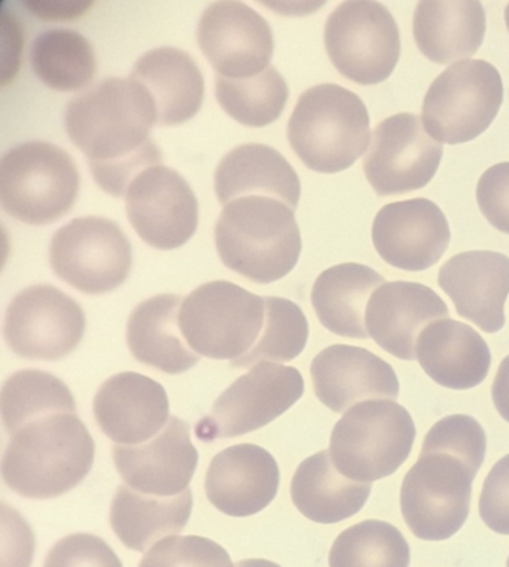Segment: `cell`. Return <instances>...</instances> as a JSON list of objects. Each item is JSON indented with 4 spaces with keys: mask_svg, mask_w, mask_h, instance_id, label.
<instances>
[{
    "mask_svg": "<svg viewBox=\"0 0 509 567\" xmlns=\"http://www.w3.org/2000/svg\"><path fill=\"white\" fill-rule=\"evenodd\" d=\"M155 124L153 99L132 79L103 80L71 99L64 111L69 140L89 158L98 186L114 197H126L141 172L162 165L150 136Z\"/></svg>",
    "mask_w": 509,
    "mask_h": 567,
    "instance_id": "obj_1",
    "label": "cell"
},
{
    "mask_svg": "<svg viewBox=\"0 0 509 567\" xmlns=\"http://www.w3.org/2000/svg\"><path fill=\"white\" fill-rule=\"evenodd\" d=\"M486 451L485 429L469 415H448L427 432L400 488L404 519L416 538L447 540L465 526Z\"/></svg>",
    "mask_w": 509,
    "mask_h": 567,
    "instance_id": "obj_2",
    "label": "cell"
},
{
    "mask_svg": "<svg viewBox=\"0 0 509 567\" xmlns=\"http://www.w3.org/2000/svg\"><path fill=\"white\" fill-rule=\"evenodd\" d=\"M94 441L77 414H51L30 421L8 442L2 478L29 501L63 496L92 471Z\"/></svg>",
    "mask_w": 509,
    "mask_h": 567,
    "instance_id": "obj_3",
    "label": "cell"
},
{
    "mask_svg": "<svg viewBox=\"0 0 509 567\" xmlns=\"http://www.w3.org/2000/svg\"><path fill=\"white\" fill-rule=\"evenodd\" d=\"M215 247L233 272L257 284L279 281L295 269L302 252L295 210L271 197L232 200L215 225Z\"/></svg>",
    "mask_w": 509,
    "mask_h": 567,
    "instance_id": "obj_4",
    "label": "cell"
},
{
    "mask_svg": "<svg viewBox=\"0 0 509 567\" xmlns=\"http://www.w3.org/2000/svg\"><path fill=\"white\" fill-rule=\"evenodd\" d=\"M368 109L338 84L306 90L288 120L287 137L311 171L338 174L355 165L370 141Z\"/></svg>",
    "mask_w": 509,
    "mask_h": 567,
    "instance_id": "obj_5",
    "label": "cell"
},
{
    "mask_svg": "<svg viewBox=\"0 0 509 567\" xmlns=\"http://www.w3.org/2000/svg\"><path fill=\"white\" fill-rule=\"evenodd\" d=\"M80 192V172L63 148L30 141L0 162V204L24 225L45 226L67 216Z\"/></svg>",
    "mask_w": 509,
    "mask_h": 567,
    "instance_id": "obj_6",
    "label": "cell"
},
{
    "mask_svg": "<svg viewBox=\"0 0 509 567\" xmlns=\"http://www.w3.org/2000/svg\"><path fill=\"white\" fill-rule=\"evenodd\" d=\"M416 424L395 401H368L353 406L335 424L330 457L347 478L374 483L398 472L411 454Z\"/></svg>",
    "mask_w": 509,
    "mask_h": 567,
    "instance_id": "obj_7",
    "label": "cell"
},
{
    "mask_svg": "<svg viewBox=\"0 0 509 567\" xmlns=\"http://www.w3.org/2000/svg\"><path fill=\"white\" fill-rule=\"evenodd\" d=\"M265 317V298L233 282L213 281L184 299L180 328L197 354L233 362L256 346Z\"/></svg>",
    "mask_w": 509,
    "mask_h": 567,
    "instance_id": "obj_8",
    "label": "cell"
},
{
    "mask_svg": "<svg viewBox=\"0 0 509 567\" xmlns=\"http://www.w3.org/2000/svg\"><path fill=\"white\" fill-rule=\"evenodd\" d=\"M502 103L503 83L498 69L486 60H464L430 84L421 120L435 141L465 144L491 126Z\"/></svg>",
    "mask_w": 509,
    "mask_h": 567,
    "instance_id": "obj_9",
    "label": "cell"
},
{
    "mask_svg": "<svg viewBox=\"0 0 509 567\" xmlns=\"http://www.w3.org/2000/svg\"><path fill=\"white\" fill-rule=\"evenodd\" d=\"M325 47L345 79L360 85L384 83L400 58L398 23L381 3L344 2L326 21Z\"/></svg>",
    "mask_w": 509,
    "mask_h": 567,
    "instance_id": "obj_10",
    "label": "cell"
},
{
    "mask_svg": "<svg viewBox=\"0 0 509 567\" xmlns=\"http://www.w3.org/2000/svg\"><path fill=\"white\" fill-rule=\"evenodd\" d=\"M132 264L128 236L108 218H75L51 238V269L81 293L105 295L119 289Z\"/></svg>",
    "mask_w": 509,
    "mask_h": 567,
    "instance_id": "obj_11",
    "label": "cell"
},
{
    "mask_svg": "<svg viewBox=\"0 0 509 567\" xmlns=\"http://www.w3.org/2000/svg\"><path fill=\"white\" fill-rule=\"evenodd\" d=\"M304 392V378L296 368L257 364L220 394L194 433L204 442L247 435L291 410Z\"/></svg>",
    "mask_w": 509,
    "mask_h": 567,
    "instance_id": "obj_12",
    "label": "cell"
},
{
    "mask_svg": "<svg viewBox=\"0 0 509 567\" xmlns=\"http://www.w3.org/2000/svg\"><path fill=\"white\" fill-rule=\"evenodd\" d=\"M85 324V313L75 299L39 284L20 291L8 305L3 338L19 358L55 362L80 346Z\"/></svg>",
    "mask_w": 509,
    "mask_h": 567,
    "instance_id": "obj_13",
    "label": "cell"
},
{
    "mask_svg": "<svg viewBox=\"0 0 509 567\" xmlns=\"http://www.w3.org/2000/svg\"><path fill=\"white\" fill-rule=\"evenodd\" d=\"M370 140L364 169L378 196L420 190L441 165L442 144L429 136L418 115L396 114L384 120Z\"/></svg>",
    "mask_w": 509,
    "mask_h": 567,
    "instance_id": "obj_14",
    "label": "cell"
},
{
    "mask_svg": "<svg viewBox=\"0 0 509 567\" xmlns=\"http://www.w3.org/2000/svg\"><path fill=\"white\" fill-rule=\"evenodd\" d=\"M128 218L140 238L155 250L183 247L200 225V204L179 172L151 166L133 179L126 193Z\"/></svg>",
    "mask_w": 509,
    "mask_h": 567,
    "instance_id": "obj_15",
    "label": "cell"
},
{
    "mask_svg": "<svg viewBox=\"0 0 509 567\" xmlns=\"http://www.w3.org/2000/svg\"><path fill=\"white\" fill-rule=\"evenodd\" d=\"M197 44L224 79H250L269 68L274 55L271 25L243 2H215L197 24Z\"/></svg>",
    "mask_w": 509,
    "mask_h": 567,
    "instance_id": "obj_16",
    "label": "cell"
},
{
    "mask_svg": "<svg viewBox=\"0 0 509 567\" xmlns=\"http://www.w3.org/2000/svg\"><path fill=\"white\" fill-rule=\"evenodd\" d=\"M450 240L446 214L429 199L388 204L373 225V243L379 257L408 272H421L437 265Z\"/></svg>",
    "mask_w": 509,
    "mask_h": 567,
    "instance_id": "obj_17",
    "label": "cell"
},
{
    "mask_svg": "<svg viewBox=\"0 0 509 567\" xmlns=\"http://www.w3.org/2000/svg\"><path fill=\"white\" fill-rule=\"evenodd\" d=\"M116 472L142 494L172 497L189 488L200 453L190 441V425L171 416L163 431L140 445L112 446Z\"/></svg>",
    "mask_w": 509,
    "mask_h": 567,
    "instance_id": "obj_18",
    "label": "cell"
},
{
    "mask_svg": "<svg viewBox=\"0 0 509 567\" xmlns=\"http://www.w3.org/2000/svg\"><path fill=\"white\" fill-rule=\"evenodd\" d=\"M314 393L323 405L344 414L368 399L396 401L399 381L386 360L365 348L332 346L311 363Z\"/></svg>",
    "mask_w": 509,
    "mask_h": 567,
    "instance_id": "obj_19",
    "label": "cell"
},
{
    "mask_svg": "<svg viewBox=\"0 0 509 567\" xmlns=\"http://www.w3.org/2000/svg\"><path fill=\"white\" fill-rule=\"evenodd\" d=\"M450 317L446 302L430 287L418 282L383 284L366 308L369 337L388 354L413 362L423 330Z\"/></svg>",
    "mask_w": 509,
    "mask_h": 567,
    "instance_id": "obj_20",
    "label": "cell"
},
{
    "mask_svg": "<svg viewBox=\"0 0 509 567\" xmlns=\"http://www.w3.org/2000/svg\"><path fill=\"white\" fill-rule=\"evenodd\" d=\"M99 427L119 445L145 444L170 421V399L162 384L136 372L103 382L93 401Z\"/></svg>",
    "mask_w": 509,
    "mask_h": 567,
    "instance_id": "obj_21",
    "label": "cell"
},
{
    "mask_svg": "<svg viewBox=\"0 0 509 567\" xmlns=\"http://www.w3.org/2000/svg\"><path fill=\"white\" fill-rule=\"evenodd\" d=\"M279 470L269 451L254 444L228 446L211 460L205 492L228 517H252L277 497Z\"/></svg>",
    "mask_w": 509,
    "mask_h": 567,
    "instance_id": "obj_22",
    "label": "cell"
},
{
    "mask_svg": "<svg viewBox=\"0 0 509 567\" xmlns=\"http://www.w3.org/2000/svg\"><path fill=\"white\" fill-rule=\"evenodd\" d=\"M438 284L460 317L472 321L486 333L503 329L509 257L496 251L460 252L444 264Z\"/></svg>",
    "mask_w": 509,
    "mask_h": 567,
    "instance_id": "obj_23",
    "label": "cell"
},
{
    "mask_svg": "<svg viewBox=\"0 0 509 567\" xmlns=\"http://www.w3.org/2000/svg\"><path fill=\"white\" fill-rule=\"evenodd\" d=\"M416 351L423 371L446 389H474L489 375V346L471 326L450 317L427 326Z\"/></svg>",
    "mask_w": 509,
    "mask_h": 567,
    "instance_id": "obj_24",
    "label": "cell"
},
{
    "mask_svg": "<svg viewBox=\"0 0 509 567\" xmlns=\"http://www.w3.org/2000/svg\"><path fill=\"white\" fill-rule=\"evenodd\" d=\"M131 79L150 93L157 126H179L200 113L204 75L192 55L174 47L149 51L135 63Z\"/></svg>",
    "mask_w": 509,
    "mask_h": 567,
    "instance_id": "obj_25",
    "label": "cell"
},
{
    "mask_svg": "<svg viewBox=\"0 0 509 567\" xmlns=\"http://www.w3.org/2000/svg\"><path fill=\"white\" fill-rule=\"evenodd\" d=\"M214 184L223 206L248 196L271 197L293 210L299 205V176L283 154L269 145L244 144L233 148L218 163Z\"/></svg>",
    "mask_w": 509,
    "mask_h": 567,
    "instance_id": "obj_26",
    "label": "cell"
},
{
    "mask_svg": "<svg viewBox=\"0 0 509 567\" xmlns=\"http://www.w3.org/2000/svg\"><path fill=\"white\" fill-rule=\"evenodd\" d=\"M183 296L159 295L138 305L128 321L126 339L133 358L157 371L180 375L201 355L190 348L180 328Z\"/></svg>",
    "mask_w": 509,
    "mask_h": 567,
    "instance_id": "obj_27",
    "label": "cell"
},
{
    "mask_svg": "<svg viewBox=\"0 0 509 567\" xmlns=\"http://www.w3.org/2000/svg\"><path fill=\"white\" fill-rule=\"evenodd\" d=\"M485 7L472 0H426L414 12V40L430 62L448 64L472 58L485 42Z\"/></svg>",
    "mask_w": 509,
    "mask_h": 567,
    "instance_id": "obj_28",
    "label": "cell"
},
{
    "mask_svg": "<svg viewBox=\"0 0 509 567\" xmlns=\"http://www.w3.org/2000/svg\"><path fill=\"white\" fill-rule=\"evenodd\" d=\"M373 484L357 483L340 474L329 451L304 460L292 480V501L311 522L336 524L359 514Z\"/></svg>",
    "mask_w": 509,
    "mask_h": 567,
    "instance_id": "obj_29",
    "label": "cell"
},
{
    "mask_svg": "<svg viewBox=\"0 0 509 567\" xmlns=\"http://www.w3.org/2000/svg\"><path fill=\"white\" fill-rule=\"evenodd\" d=\"M383 284V275L369 266H334L314 282L311 302L318 320L329 332L343 338L368 339L366 308L370 296Z\"/></svg>",
    "mask_w": 509,
    "mask_h": 567,
    "instance_id": "obj_30",
    "label": "cell"
},
{
    "mask_svg": "<svg viewBox=\"0 0 509 567\" xmlns=\"http://www.w3.org/2000/svg\"><path fill=\"white\" fill-rule=\"evenodd\" d=\"M192 511L190 488L176 496L157 497L123 484L112 499L111 527L124 547L141 553L157 540L183 532Z\"/></svg>",
    "mask_w": 509,
    "mask_h": 567,
    "instance_id": "obj_31",
    "label": "cell"
},
{
    "mask_svg": "<svg viewBox=\"0 0 509 567\" xmlns=\"http://www.w3.org/2000/svg\"><path fill=\"white\" fill-rule=\"evenodd\" d=\"M34 75L58 92L88 87L98 72L96 54L88 38L69 29H51L39 34L30 50Z\"/></svg>",
    "mask_w": 509,
    "mask_h": 567,
    "instance_id": "obj_32",
    "label": "cell"
},
{
    "mask_svg": "<svg viewBox=\"0 0 509 567\" xmlns=\"http://www.w3.org/2000/svg\"><path fill=\"white\" fill-rule=\"evenodd\" d=\"M3 427L12 436L30 421L51 414H77L71 390L53 373L24 369L3 384L0 394Z\"/></svg>",
    "mask_w": 509,
    "mask_h": 567,
    "instance_id": "obj_33",
    "label": "cell"
},
{
    "mask_svg": "<svg viewBox=\"0 0 509 567\" xmlns=\"http://www.w3.org/2000/svg\"><path fill=\"white\" fill-rule=\"evenodd\" d=\"M215 96L224 113L248 127H265L282 117L288 101L286 80L275 68L250 79H224L215 83Z\"/></svg>",
    "mask_w": 509,
    "mask_h": 567,
    "instance_id": "obj_34",
    "label": "cell"
},
{
    "mask_svg": "<svg viewBox=\"0 0 509 567\" xmlns=\"http://www.w3.org/2000/svg\"><path fill=\"white\" fill-rule=\"evenodd\" d=\"M411 551L394 524L366 519L336 538L329 567H409Z\"/></svg>",
    "mask_w": 509,
    "mask_h": 567,
    "instance_id": "obj_35",
    "label": "cell"
},
{
    "mask_svg": "<svg viewBox=\"0 0 509 567\" xmlns=\"http://www.w3.org/2000/svg\"><path fill=\"white\" fill-rule=\"evenodd\" d=\"M266 317L256 346L232 367L252 369L267 362H292L305 350L309 337L308 320L299 305L283 298H265Z\"/></svg>",
    "mask_w": 509,
    "mask_h": 567,
    "instance_id": "obj_36",
    "label": "cell"
},
{
    "mask_svg": "<svg viewBox=\"0 0 509 567\" xmlns=\"http://www.w3.org/2000/svg\"><path fill=\"white\" fill-rule=\"evenodd\" d=\"M138 567H235L226 549L202 536H167Z\"/></svg>",
    "mask_w": 509,
    "mask_h": 567,
    "instance_id": "obj_37",
    "label": "cell"
},
{
    "mask_svg": "<svg viewBox=\"0 0 509 567\" xmlns=\"http://www.w3.org/2000/svg\"><path fill=\"white\" fill-rule=\"evenodd\" d=\"M44 567H123L114 549L89 534H73L51 548Z\"/></svg>",
    "mask_w": 509,
    "mask_h": 567,
    "instance_id": "obj_38",
    "label": "cell"
},
{
    "mask_svg": "<svg viewBox=\"0 0 509 567\" xmlns=\"http://www.w3.org/2000/svg\"><path fill=\"white\" fill-rule=\"evenodd\" d=\"M477 202L486 220L509 235V162L491 166L481 175Z\"/></svg>",
    "mask_w": 509,
    "mask_h": 567,
    "instance_id": "obj_39",
    "label": "cell"
},
{
    "mask_svg": "<svg viewBox=\"0 0 509 567\" xmlns=\"http://www.w3.org/2000/svg\"><path fill=\"white\" fill-rule=\"evenodd\" d=\"M480 517L490 530L509 535V454L487 475L480 497Z\"/></svg>",
    "mask_w": 509,
    "mask_h": 567,
    "instance_id": "obj_40",
    "label": "cell"
},
{
    "mask_svg": "<svg viewBox=\"0 0 509 567\" xmlns=\"http://www.w3.org/2000/svg\"><path fill=\"white\" fill-rule=\"evenodd\" d=\"M2 567H30L33 560L32 528L10 506L2 505Z\"/></svg>",
    "mask_w": 509,
    "mask_h": 567,
    "instance_id": "obj_41",
    "label": "cell"
},
{
    "mask_svg": "<svg viewBox=\"0 0 509 567\" xmlns=\"http://www.w3.org/2000/svg\"><path fill=\"white\" fill-rule=\"evenodd\" d=\"M496 410L509 423V355L502 360L491 389Z\"/></svg>",
    "mask_w": 509,
    "mask_h": 567,
    "instance_id": "obj_42",
    "label": "cell"
},
{
    "mask_svg": "<svg viewBox=\"0 0 509 567\" xmlns=\"http://www.w3.org/2000/svg\"><path fill=\"white\" fill-rule=\"evenodd\" d=\"M235 567H282L277 563L263 560V558H248V560H241L235 563Z\"/></svg>",
    "mask_w": 509,
    "mask_h": 567,
    "instance_id": "obj_43",
    "label": "cell"
},
{
    "mask_svg": "<svg viewBox=\"0 0 509 567\" xmlns=\"http://www.w3.org/2000/svg\"><path fill=\"white\" fill-rule=\"evenodd\" d=\"M505 23H507L508 32H509V3L507 10H505Z\"/></svg>",
    "mask_w": 509,
    "mask_h": 567,
    "instance_id": "obj_44",
    "label": "cell"
},
{
    "mask_svg": "<svg viewBox=\"0 0 509 567\" xmlns=\"http://www.w3.org/2000/svg\"><path fill=\"white\" fill-rule=\"evenodd\" d=\"M507 567H509V558H508Z\"/></svg>",
    "mask_w": 509,
    "mask_h": 567,
    "instance_id": "obj_45",
    "label": "cell"
}]
</instances>
